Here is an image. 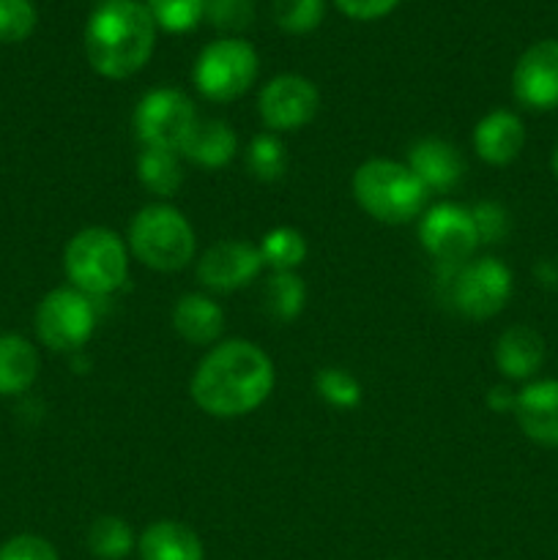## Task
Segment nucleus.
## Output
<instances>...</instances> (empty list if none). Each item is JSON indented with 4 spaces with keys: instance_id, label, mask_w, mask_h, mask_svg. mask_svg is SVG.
Wrapping results in <instances>:
<instances>
[{
    "instance_id": "nucleus-1",
    "label": "nucleus",
    "mask_w": 558,
    "mask_h": 560,
    "mask_svg": "<svg viewBox=\"0 0 558 560\" xmlns=\"http://www.w3.org/2000/svg\"><path fill=\"white\" fill-rule=\"evenodd\" d=\"M274 388V364L257 345L230 339L197 364L191 399L217 419L246 416L268 399Z\"/></svg>"
},
{
    "instance_id": "nucleus-2",
    "label": "nucleus",
    "mask_w": 558,
    "mask_h": 560,
    "mask_svg": "<svg viewBox=\"0 0 558 560\" xmlns=\"http://www.w3.org/2000/svg\"><path fill=\"white\" fill-rule=\"evenodd\" d=\"M156 44V22L137 0H102L85 25V55L93 71L124 80L148 63Z\"/></svg>"
},
{
    "instance_id": "nucleus-3",
    "label": "nucleus",
    "mask_w": 558,
    "mask_h": 560,
    "mask_svg": "<svg viewBox=\"0 0 558 560\" xmlns=\"http://www.w3.org/2000/svg\"><path fill=\"white\" fill-rule=\"evenodd\" d=\"M353 195L372 219L383 224H405L421 213L427 186L410 167L388 159H370L353 175Z\"/></svg>"
},
{
    "instance_id": "nucleus-4",
    "label": "nucleus",
    "mask_w": 558,
    "mask_h": 560,
    "mask_svg": "<svg viewBox=\"0 0 558 560\" xmlns=\"http://www.w3.org/2000/svg\"><path fill=\"white\" fill-rule=\"evenodd\" d=\"M66 277L85 295H109L124 288L129 260L126 246L113 230L88 228L69 241L63 255Z\"/></svg>"
},
{
    "instance_id": "nucleus-5",
    "label": "nucleus",
    "mask_w": 558,
    "mask_h": 560,
    "mask_svg": "<svg viewBox=\"0 0 558 560\" xmlns=\"http://www.w3.org/2000/svg\"><path fill=\"white\" fill-rule=\"evenodd\" d=\"M137 260L156 271H181L195 257V233L173 206H146L129 228Z\"/></svg>"
},
{
    "instance_id": "nucleus-6",
    "label": "nucleus",
    "mask_w": 558,
    "mask_h": 560,
    "mask_svg": "<svg viewBox=\"0 0 558 560\" xmlns=\"http://www.w3.org/2000/svg\"><path fill=\"white\" fill-rule=\"evenodd\" d=\"M257 77V52L244 38H219L200 52L195 63V85L211 102H233L244 96Z\"/></svg>"
},
{
    "instance_id": "nucleus-7",
    "label": "nucleus",
    "mask_w": 558,
    "mask_h": 560,
    "mask_svg": "<svg viewBox=\"0 0 558 560\" xmlns=\"http://www.w3.org/2000/svg\"><path fill=\"white\" fill-rule=\"evenodd\" d=\"M195 126V104L173 88H159V91L146 93L135 109V129L146 148H164V151L181 153Z\"/></svg>"
},
{
    "instance_id": "nucleus-8",
    "label": "nucleus",
    "mask_w": 558,
    "mask_h": 560,
    "mask_svg": "<svg viewBox=\"0 0 558 560\" xmlns=\"http://www.w3.org/2000/svg\"><path fill=\"white\" fill-rule=\"evenodd\" d=\"M96 312L80 290L58 288L42 299L36 310V334L49 350H77L91 339Z\"/></svg>"
},
{
    "instance_id": "nucleus-9",
    "label": "nucleus",
    "mask_w": 558,
    "mask_h": 560,
    "mask_svg": "<svg viewBox=\"0 0 558 560\" xmlns=\"http://www.w3.org/2000/svg\"><path fill=\"white\" fill-rule=\"evenodd\" d=\"M512 295V271L496 257L465 262L452 279V304L474 320H487L507 306Z\"/></svg>"
},
{
    "instance_id": "nucleus-10",
    "label": "nucleus",
    "mask_w": 558,
    "mask_h": 560,
    "mask_svg": "<svg viewBox=\"0 0 558 560\" xmlns=\"http://www.w3.org/2000/svg\"><path fill=\"white\" fill-rule=\"evenodd\" d=\"M419 238L425 249L443 266H463L479 244L470 211L454 202H441L425 213Z\"/></svg>"
},
{
    "instance_id": "nucleus-11",
    "label": "nucleus",
    "mask_w": 558,
    "mask_h": 560,
    "mask_svg": "<svg viewBox=\"0 0 558 560\" xmlns=\"http://www.w3.org/2000/svg\"><path fill=\"white\" fill-rule=\"evenodd\" d=\"M512 93L523 107L536 113L558 107V38L531 44L520 55L512 71Z\"/></svg>"
},
{
    "instance_id": "nucleus-12",
    "label": "nucleus",
    "mask_w": 558,
    "mask_h": 560,
    "mask_svg": "<svg viewBox=\"0 0 558 560\" xmlns=\"http://www.w3.org/2000/svg\"><path fill=\"white\" fill-rule=\"evenodd\" d=\"M317 104H321L317 88L299 74L274 77L257 98L263 124L274 131H293L306 126L315 118Z\"/></svg>"
},
{
    "instance_id": "nucleus-13",
    "label": "nucleus",
    "mask_w": 558,
    "mask_h": 560,
    "mask_svg": "<svg viewBox=\"0 0 558 560\" xmlns=\"http://www.w3.org/2000/svg\"><path fill=\"white\" fill-rule=\"evenodd\" d=\"M263 266L260 249L246 241H222L202 255L197 266V279L206 288L230 293V290L246 288L257 277Z\"/></svg>"
},
{
    "instance_id": "nucleus-14",
    "label": "nucleus",
    "mask_w": 558,
    "mask_h": 560,
    "mask_svg": "<svg viewBox=\"0 0 558 560\" xmlns=\"http://www.w3.org/2000/svg\"><path fill=\"white\" fill-rule=\"evenodd\" d=\"M514 416L525 435L539 446H558V381L528 383L514 397Z\"/></svg>"
},
{
    "instance_id": "nucleus-15",
    "label": "nucleus",
    "mask_w": 558,
    "mask_h": 560,
    "mask_svg": "<svg viewBox=\"0 0 558 560\" xmlns=\"http://www.w3.org/2000/svg\"><path fill=\"white\" fill-rule=\"evenodd\" d=\"M525 145V129L523 120L518 118L509 109H492L490 115L476 124L474 129V148L479 153V159H485L487 164H501L514 162L520 156Z\"/></svg>"
},
{
    "instance_id": "nucleus-16",
    "label": "nucleus",
    "mask_w": 558,
    "mask_h": 560,
    "mask_svg": "<svg viewBox=\"0 0 558 560\" xmlns=\"http://www.w3.org/2000/svg\"><path fill=\"white\" fill-rule=\"evenodd\" d=\"M408 167L427 186V191H449L452 186L460 184L465 173V162L457 148H452L443 140H435V137L416 142L408 151Z\"/></svg>"
},
{
    "instance_id": "nucleus-17",
    "label": "nucleus",
    "mask_w": 558,
    "mask_h": 560,
    "mask_svg": "<svg viewBox=\"0 0 558 560\" xmlns=\"http://www.w3.org/2000/svg\"><path fill=\"white\" fill-rule=\"evenodd\" d=\"M545 361V339L531 326H512L498 337L496 364L509 381H525L536 375Z\"/></svg>"
},
{
    "instance_id": "nucleus-18",
    "label": "nucleus",
    "mask_w": 558,
    "mask_h": 560,
    "mask_svg": "<svg viewBox=\"0 0 558 560\" xmlns=\"http://www.w3.org/2000/svg\"><path fill=\"white\" fill-rule=\"evenodd\" d=\"M137 552L142 560H202V541L186 525L159 520L142 530Z\"/></svg>"
},
{
    "instance_id": "nucleus-19",
    "label": "nucleus",
    "mask_w": 558,
    "mask_h": 560,
    "mask_svg": "<svg viewBox=\"0 0 558 560\" xmlns=\"http://www.w3.org/2000/svg\"><path fill=\"white\" fill-rule=\"evenodd\" d=\"M173 326L186 342L211 345L224 328V312L206 295L189 293L175 304Z\"/></svg>"
},
{
    "instance_id": "nucleus-20",
    "label": "nucleus",
    "mask_w": 558,
    "mask_h": 560,
    "mask_svg": "<svg viewBox=\"0 0 558 560\" xmlns=\"http://www.w3.org/2000/svg\"><path fill=\"white\" fill-rule=\"evenodd\" d=\"M38 377V353L20 334L0 337V394L14 397L27 392Z\"/></svg>"
},
{
    "instance_id": "nucleus-21",
    "label": "nucleus",
    "mask_w": 558,
    "mask_h": 560,
    "mask_svg": "<svg viewBox=\"0 0 558 560\" xmlns=\"http://www.w3.org/2000/svg\"><path fill=\"white\" fill-rule=\"evenodd\" d=\"M235 148L239 140L224 120H197L181 153L202 167H224L235 156Z\"/></svg>"
},
{
    "instance_id": "nucleus-22",
    "label": "nucleus",
    "mask_w": 558,
    "mask_h": 560,
    "mask_svg": "<svg viewBox=\"0 0 558 560\" xmlns=\"http://www.w3.org/2000/svg\"><path fill=\"white\" fill-rule=\"evenodd\" d=\"M137 178L146 186L151 195L156 197H173L178 191L181 180H184V170H181L178 156L164 148H146L137 159Z\"/></svg>"
},
{
    "instance_id": "nucleus-23",
    "label": "nucleus",
    "mask_w": 558,
    "mask_h": 560,
    "mask_svg": "<svg viewBox=\"0 0 558 560\" xmlns=\"http://www.w3.org/2000/svg\"><path fill=\"white\" fill-rule=\"evenodd\" d=\"M304 282L290 271H274L263 284V310L274 320H293L304 310Z\"/></svg>"
},
{
    "instance_id": "nucleus-24",
    "label": "nucleus",
    "mask_w": 558,
    "mask_h": 560,
    "mask_svg": "<svg viewBox=\"0 0 558 560\" xmlns=\"http://www.w3.org/2000/svg\"><path fill=\"white\" fill-rule=\"evenodd\" d=\"M135 545L131 528L120 517H98L88 528V550L98 560H124Z\"/></svg>"
},
{
    "instance_id": "nucleus-25",
    "label": "nucleus",
    "mask_w": 558,
    "mask_h": 560,
    "mask_svg": "<svg viewBox=\"0 0 558 560\" xmlns=\"http://www.w3.org/2000/svg\"><path fill=\"white\" fill-rule=\"evenodd\" d=\"M260 257L266 266L274 271H290V268L301 266L306 257V241L299 230L293 228H277L260 241Z\"/></svg>"
},
{
    "instance_id": "nucleus-26",
    "label": "nucleus",
    "mask_w": 558,
    "mask_h": 560,
    "mask_svg": "<svg viewBox=\"0 0 558 560\" xmlns=\"http://www.w3.org/2000/svg\"><path fill=\"white\" fill-rule=\"evenodd\" d=\"M153 22L167 33H186L206 20V0H148Z\"/></svg>"
},
{
    "instance_id": "nucleus-27",
    "label": "nucleus",
    "mask_w": 558,
    "mask_h": 560,
    "mask_svg": "<svg viewBox=\"0 0 558 560\" xmlns=\"http://www.w3.org/2000/svg\"><path fill=\"white\" fill-rule=\"evenodd\" d=\"M246 167L255 178L277 180L284 173V145L271 135H260L249 142Z\"/></svg>"
},
{
    "instance_id": "nucleus-28",
    "label": "nucleus",
    "mask_w": 558,
    "mask_h": 560,
    "mask_svg": "<svg viewBox=\"0 0 558 560\" xmlns=\"http://www.w3.org/2000/svg\"><path fill=\"white\" fill-rule=\"evenodd\" d=\"M274 20L288 33H310L323 20V0H274Z\"/></svg>"
},
{
    "instance_id": "nucleus-29",
    "label": "nucleus",
    "mask_w": 558,
    "mask_h": 560,
    "mask_svg": "<svg viewBox=\"0 0 558 560\" xmlns=\"http://www.w3.org/2000/svg\"><path fill=\"white\" fill-rule=\"evenodd\" d=\"M315 388L326 402L337 405V408H356L361 402V386L356 377L345 370H321L315 375Z\"/></svg>"
},
{
    "instance_id": "nucleus-30",
    "label": "nucleus",
    "mask_w": 558,
    "mask_h": 560,
    "mask_svg": "<svg viewBox=\"0 0 558 560\" xmlns=\"http://www.w3.org/2000/svg\"><path fill=\"white\" fill-rule=\"evenodd\" d=\"M36 27L31 0H0V44L25 42Z\"/></svg>"
},
{
    "instance_id": "nucleus-31",
    "label": "nucleus",
    "mask_w": 558,
    "mask_h": 560,
    "mask_svg": "<svg viewBox=\"0 0 558 560\" xmlns=\"http://www.w3.org/2000/svg\"><path fill=\"white\" fill-rule=\"evenodd\" d=\"M255 16L252 0H206V20L222 33H241Z\"/></svg>"
},
{
    "instance_id": "nucleus-32",
    "label": "nucleus",
    "mask_w": 558,
    "mask_h": 560,
    "mask_svg": "<svg viewBox=\"0 0 558 560\" xmlns=\"http://www.w3.org/2000/svg\"><path fill=\"white\" fill-rule=\"evenodd\" d=\"M0 560H60L47 539L33 534H20L0 547Z\"/></svg>"
},
{
    "instance_id": "nucleus-33",
    "label": "nucleus",
    "mask_w": 558,
    "mask_h": 560,
    "mask_svg": "<svg viewBox=\"0 0 558 560\" xmlns=\"http://www.w3.org/2000/svg\"><path fill=\"white\" fill-rule=\"evenodd\" d=\"M476 224V235L485 244H496V241H503L509 230V217L498 202H479V206L470 211Z\"/></svg>"
},
{
    "instance_id": "nucleus-34",
    "label": "nucleus",
    "mask_w": 558,
    "mask_h": 560,
    "mask_svg": "<svg viewBox=\"0 0 558 560\" xmlns=\"http://www.w3.org/2000/svg\"><path fill=\"white\" fill-rule=\"evenodd\" d=\"M342 14L353 16V20H381L399 0H334Z\"/></svg>"
},
{
    "instance_id": "nucleus-35",
    "label": "nucleus",
    "mask_w": 558,
    "mask_h": 560,
    "mask_svg": "<svg viewBox=\"0 0 558 560\" xmlns=\"http://www.w3.org/2000/svg\"><path fill=\"white\" fill-rule=\"evenodd\" d=\"M490 405L492 408L503 410V408H514V397H509L507 388H492L490 394Z\"/></svg>"
},
{
    "instance_id": "nucleus-36",
    "label": "nucleus",
    "mask_w": 558,
    "mask_h": 560,
    "mask_svg": "<svg viewBox=\"0 0 558 560\" xmlns=\"http://www.w3.org/2000/svg\"><path fill=\"white\" fill-rule=\"evenodd\" d=\"M553 173H556V178H558V145H556V151H553Z\"/></svg>"
}]
</instances>
